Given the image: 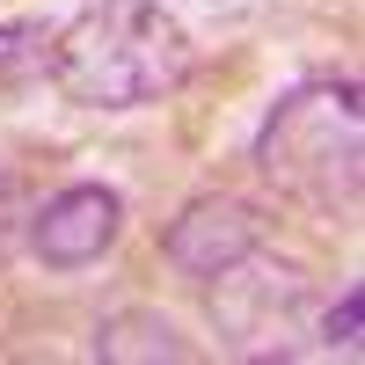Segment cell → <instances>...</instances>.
Instances as JSON below:
<instances>
[{"label":"cell","instance_id":"1","mask_svg":"<svg viewBox=\"0 0 365 365\" xmlns=\"http://www.w3.org/2000/svg\"><path fill=\"white\" fill-rule=\"evenodd\" d=\"M44 66L81 110H146L182 88L190 37L154 0H96L44 37Z\"/></svg>","mask_w":365,"mask_h":365},{"label":"cell","instance_id":"2","mask_svg":"<svg viewBox=\"0 0 365 365\" xmlns=\"http://www.w3.org/2000/svg\"><path fill=\"white\" fill-rule=\"evenodd\" d=\"M358 88L351 81H299L292 96L263 117L256 132V168L285 197L314 212H351L358 205Z\"/></svg>","mask_w":365,"mask_h":365},{"label":"cell","instance_id":"3","mask_svg":"<svg viewBox=\"0 0 365 365\" xmlns=\"http://www.w3.org/2000/svg\"><path fill=\"white\" fill-rule=\"evenodd\" d=\"M212 285V322L234 358H292V336L307 329V278L292 263H256L241 256Z\"/></svg>","mask_w":365,"mask_h":365},{"label":"cell","instance_id":"4","mask_svg":"<svg viewBox=\"0 0 365 365\" xmlns=\"http://www.w3.org/2000/svg\"><path fill=\"white\" fill-rule=\"evenodd\" d=\"M117 234H125V197L103 190V182H66V190H51L44 205H29V256L44 270H88L117 249Z\"/></svg>","mask_w":365,"mask_h":365},{"label":"cell","instance_id":"5","mask_svg":"<svg viewBox=\"0 0 365 365\" xmlns=\"http://www.w3.org/2000/svg\"><path fill=\"white\" fill-rule=\"evenodd\" d=\"M263 249V220H256V205L249 197H190L168 220V234H161V256H168V270H182V278H220V270H234L241 256H256Z\"/></svg>","mask_w":365,"mask_h":365},{"label":"cell","instance_id":"6","mask_svg":"<svg viewBox=\"0 0 365 365\" xmlns=\"http://www.w3.org/2000/svg\"><path fill=\"white\" fill-rule=\"evenodd\" d=\"M96 358L103 365H190L197 344L182 336V329L154 307H125V314H110L96 329Z\"/></svg>","mask_w":365,"mask_h":365},{"label":"cell","instance_id":"7","mask_svg":"<svg viewBox=\"0 0 365 365\" xmlns=\"http://www.w3.org/2000/svg\"><path fill=\"white\" fill-rule=\"evenodd\" d=\"M37 37H44L37 22H15V29H0V96H8L15 81H29V73L44 66V44H37Z\"/></svg>","mask_w":365,"mask_h":365},{"label":"cell","instance_id":"8","mask_svg":"<svg viewBox=\"0 0 365 365\" xmlns=\"http://www.w3.org/2000/svg\"><path fill=\"white\" fill-rule=\"evenodd\" d=\"M22 234H29V182L15 168H0V263L22 249Z\"/></svg>","mask_w":365,"mask_h":365},{"label":"cell","instance_id":"9","mask_svg":"<svg viewBox=\"0 0 365 365\" xmlns=\"http://www.w3.org/2000/svg\"><path fill=\"white\" fill-rule=\"evenodd\" d=\"M358 336H365V292L351 285V292L336 299V307H329V314H322V344L351 358V351H358Z\"/></svg>","mask_w":365,"mask_h":365}]
</instances>
